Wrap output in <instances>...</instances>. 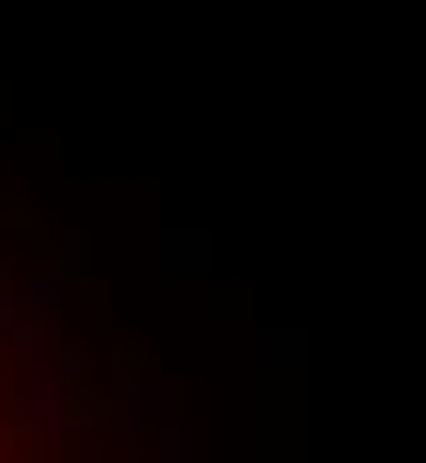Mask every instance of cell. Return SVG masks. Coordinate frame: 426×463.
Returning a JSON list of instances; mask_svg holds the SVG:
<instances>
[{
  "mask_svg": "<svg viewBox=\"0 0 426 463\" xmlns=\"http://www.w3.org/2000/svg\"><path fill=\"white\" fill-rule=\"evenodd\" d=\"M43 216H50V204H43V198H13V211H6V222L32 229V222H43Z\"/></svg>",
  "mask_w": 426,
  "mask_h": 463,
  "instance_id": "obj_2",
  "label": "cell"
},
{
  "mask_svg": "<svg viewBox=\"0 0 426 463\" xmlns=\"http://www.w3.org/2000/svg\"><path fill=\"white\" fill-rule=\"evenodd\" d=\"M6 445H13V458H19V463H43V439H37V427H25V420L6 427Z\"/></svg>",
  "mask_w": 426,
  "mask_h": 463,
  "instance_id": "obj_1",
  "label": "cell"
}]
</instances>
